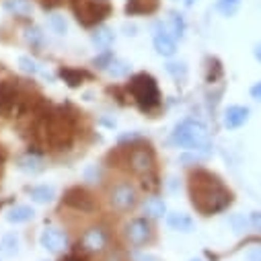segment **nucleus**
Here are the masks:
<instances>
[{"label":"nucleus","mask_w":261,"mask_h":261,"mask_svg":"<svg viewBox=\"0 0 261 261\" xmlns=\"http://www.w3.org/2000/svg\"><path fill=\"white\" fill-rule=\"evenodd\" d=\"M189 198L193 208L204 216H212L224 212L232 204L230 189L208 171H195L189 177Z\"/></svg>","instance_id":"nucleus-1"},{"label":"nucleus","mask_w":261,"mask_h":261,"mask_svg":"<svg viewBox=\"0 0 261 261\" xmlns=\"http://www.w3.org/2000/svg\"><path fill=\"white\" fill-rule=\"evenodd\" d=\"M171 142L185 150L210 154V150H208L210 148V132H208V125L200 119L187 117V119L179 121L171 134Z\"/></svg>","instance_id":"nucleus-2"},{"label":"nucleus","mask_w":261,"mask_h":261,"mask_svg":"<svg viewBox=\"0 0 261 261\" xmlns=\"http://www.w3.org/2000/svg\"><path fill=\"white\" fill-rule=\"evenodd\" d=\"M138 202H140L138 187L127 179H119V181L111 183L107 189V204L113 212L127 214L138 206Z\"/></svg>","instance_id":"nucleus-3"},{"label":"nucleus","mask_w":261,"mask_h":261,"mask_svg":"<svg viewBox=\"0 0 261 261\" xmlns=\"http://www.w3.org/2000/svg\"><path fill=\"white\" fill-rule=\"evenodd\" d=\"M129 93H132L134 101L138 103V107L142 111H152L161 105V93H159V85L156 81L142 72V74H136L132 81H129Z\"/></svg>","instance_id":"nucleus-4"},{"label":"nucleus","mask_w":261,"mask_h":261,"mask_svg":"<svg viewBox=\"0 0 261 261\" xmlns=\"http://www.w3.org/2000/svg\"><path fill=\"white\" fill-rule=\"evenodd\" d=\"M121 234H123L125 243L132 245V247H146L154 241V228H152L150 218H146V216L129 218L123 224Z\"/></svg>","instance_id":"nucleus-5"},{"label":"nucleus","mask_w":261,"mask_h":261,"mask_svg":"<svg viewBox=\"0 0 261 261\" xmlns=\"http://www.w3.org/2000/svg\"><path fill=\"white\" fill-rule=\"evenodd\" d=\"M79 245L85 253H93V255H101L109 251V232L105 226L101 224H93L89 228L83 230Z\"/></svg>","instance_id":"nucleus-6"},{"label":"nucleus","mask_w":261,"mask_h":261,"mask_svg":"<svg viewBox=\"0 0 261 261\" xmlns=\"http://www.w3.org/2000/svg\"><path fill=\"white\" fill-rule=\"evenodd\" d=\"M127 163H129V169L138 175H150L154 171V154L148 146H138V148H132L127 156Z\"/></svg>","instance_id":"nucleus-7"},{"label":"nucleus","mask_w":261,"mask_h":261,"mask_svg":"<svg viewBox=\"0 0 261 261\" xmlns=\"http://www.w3.org/2000/svg\"><path fill=\"white\" fill-rule=\"evenodd\" d=\"M152 45L154 51L163 58H173L177 54V41L175 37L167 31V23H156L154 25V37H152Z\"/></svg>","instance_id":"nucleus-8"},{"label":"nucleus","mask_w":261,"mask_h":261,"mask_svg":"<svg viewBox=\"0 0 261 261\" xmlns=\"http://www.w3.org/2000/svg\"><path fill=\"white\" fill-rule=\"evenodd\" d=\"M39 245L47 251V253H62L68 245V237L62 228L56 226H47L45 230H41L39 234Z\"/></svg>","instance_id":"nucleus-9"},{"label":"nucleus","mask_w":261,"mask_h":261,"mask_svg":"<svg viewBox=\"0 0 261 261\" xmlns=\"http://www.w3.org/2000/svg\"><path fill=\"white\" fill-rule=\"evenodd\" d=\"M251 117V109L245 105H228L222 115V123L226 129H239L243 127Z\"/></svg>","instance_id":"nucleus-10"},{"label":"nucleus","mask_w":261,"mask_h":261,"mask_svg":"<svg viewBox=\"0 0 261 261\" xmlns=\"http://www.w3.org/2000/svg\"><path fill=\"white\" fill-rule=\"evenodd\" d=\"M167 226H169L171 230H175V232L187 234V232H193L195 222H193V218H191L189 214H185V212H171V214H167Z\"/></svg>","instance_id":"nucleus-11"},{"label":"nucleus","mask_w":261,"mask_h":261,"mask_svg":"<svg viewBox=\"0 0 261 261\" xmlns=\"http://www.w3.org/2000/svg\"><path fill=\"white\" fill-rule=\"evenodd\" d=\"M91 41H93L95 47H99L103 51V49H109L111 47V43L115 41V33L107 25H97L93 29V33H91Z\"/></svg>","instance_id":"nucleus-12"},{"label":"nucleus","mask_w":261,"mask_h":261,"mask_svg":"<svg viewBox=\"0 0 261 261\" xmlns=\"http://www.w3.org/2000/svg\"><path fill=\"white\" fill-rule=\"evenodd\" d=\"M142 212H144L146 218L159 220V218L167 216V204H165V200H161V198H156V195H152V198H148V200L142 204Z\"/></svg>","instance_id":"nucleus-13"},{"label":"nucleus","mask_w":261,"mask_h":261,"mask_svg":"<svg viewBox=\"0 0 261 261\" xmlns=\"http://www.w3.org/2000/svg\"><path fill=\"white\" fill-rule=\"evenodd\" d=\"M35 216V210L31 206H25V204H19V206H13L9 212H7V220L11 224H25L29 220H33Z\"/></svg>","instance_id":"nucleus-14"},{"label":"nucleus","mask_w":261,"mask_h":261,"mask_svg":"<svg viewBox=\"0 0 261 261\" xmlns=\"http://www.w3.org/2000/svg\"><path fill=\"white\" fill-rule=\"evenodd\" d=\"M167 31L175 37V39H183L185 33H187V23H185V17L181 13H169V19H167Z\"/></svg>","instance_id":"nucleus-15"},{"label":"nucleus","mask_w":261,"mask_h":261,"mask_svg":"<svg viewBox=\"0 0 261 261\" xmlns=\"http://www.w3.org/2000/svg\"><path fill=\"white\" fill-rule=\"evenodd\" d=\"M29 195L35 204H51L56 200V189L51 185H35L29 187Z\"/></svg>","instance_id":"nucleus-16"},{"label":"nucleus","mask_w":261,"mask_h":261,"mask_svg":"<svg viewBox=\"0 0 261 261\" xmlns=\"http://www.w3.org/2000/svg\"><path fill=\"white\" fill-rule=\"evenodd\" d=\"M19 251H21L19 234L7 232L3 239H0V253H3L5 257H15V255H19Z\"/></svg>","instance_id":"nucleus-17"},{"label":"nucleus","mask_w":261,"mask_h":261,"mask_svg":"<svg viewBox=\"0 0 261 261\" xmlns=\"http://www.w3.org/2000/svg\"><path fill=\"white\" fill-rule=\"evenodd\" d=\"M105 72L111 76V79H125L129 72H132V66L125 62V60H119V58H113L111 64L105 68Z\"/></svg>","instance_id":"nucleus-18"},{"label":"nucleus","mask_w":261,"mask_h":261,"mask_svg":"<svg viewBox=\"0 0 261 261\" xmlns=\"http://www.w3.org/2000/svg\"><path fill=\"white\" fill-rule=\"evenodd\" d=\"M5 9L17 17H27L33 11L31 0H5Z\"/></svg>","instance_id":"nucleus-19"},{"label":"nucleus","mask_w":261,"mask_h":261,"mask_svg":"<svg viewBox=\"0 0 261 261\" xmlns=\"http://www.w3.org/2000/svg\"><path fill=\"white\" fill-rule=\"evenodd\" d=\"M19 66H21V70H23L25 74H31V76L43 74V76H47V74H45V70H43V66H41V64H39L35 58L21 56V58H19Z\"/></svg>","instance_id":"nucleus-20"},{"label":"nucleus","mask_w":261,"mask_h":261,"mask_svg":"<svg viewBox=\"0 0 261 261\" xmlns=\"http://www.w3.org/2000/svg\"><path fill=\"white\" fill-rule=\"evenodd\" d=\"M74 193H76V200L74 198H66V202L70 204V206H74L76 210H83V212H87V210H91L93 208V198L87 193V191H83V189H74Z\"/></svg>","instance_id":"nucleus-21"},{"label":"nucleus","mask_w":261,"mask_h":261,"mask_svg":"<svg viewBox=\"0 0 261 261\" xmlns=\"http://www.w3.org/2000/svg\"><path fill=\"white\" fill-rule=\"evenodd\" d=\"M165 68L173 76V81H177V83H183L187 79V64L183 60H171V62H167Z\"/></svg>","instance_id":"nucleus-22"},{"label":"nucleus","mask_w":261,"mask_h":261,"mask_svg":"<svg viewBox=\"0 0 261 261\" xmlns=\"http://www.w3.org/2000/svg\"><path fill=\"white\" fill-rule=\"evenodd\" d=\"M19 169L21 171H25V173H39L41 169H43V165H41V159L39 156H35V154H25L23 159H19Z\"/></svg>","instance_id":"nucleus-23"},{"label":"nucleus","mask_w":261,"mask_h":261,"mask_svg":"<svg viewBox=\"0 0 261 261\" xmlns=\"http://www.w3.org/2000/svg\"><path fill=\"white\" fill-rule=\"evenodd\" d=\"M47 21H49V27H51L54 33H58V35H66L68 33V21H66V17H64V15L51 13Z\"/></svg>","instance_id":"nucleus-24"},{"label":"nucleus","mask_w":261,"mask_h":261,"mask_svg":"<svg viewBox=\"0 0 261 261\" xmlns=\"http://www.w3.org/2000/svg\"><path fill=\"white\" fill-rule=\"evenodd\" d=\"M216 9L224 17H234L239 13V9H241V0H218Z\"/></svg>","instance_id":"nucleus-25"},{"label":"nucleus","mask_w":261,"mask_h":261,"mask_svg":"<svg viewBox=\"0 0 261 261\" xmlns=\"http://www.w3.org/2000/svg\"><path fill=\"white\" fill-rule=\"evenodd\" d=\"M228 224L232 226V230H234L237 234H243V232H247V228H251L249 218H245L243 214H232V216L228 218Z\"/></svg>","instance_id":"nucleus-26"},{"label":"nucleus","mask_w":261,"mask_h":261,"mask_svg":"<svg viewBox=\"0 0 261 261\" xmlns=\"http://www.w3.org/2000/svg\"><path fill=\"white\" fill-rule=\"evenodd\" d=\"M113 58H115V56H113L109 49H103V51H101V54H99V56L93 60V66H95V68L105 70V68L109 66V64H111V60H113Z\"/></svg>","instance_id":"nucleus-27"},{"label":"nucleus","mask_w":261,"mask_h":261,"mask_svg":"<svg viewBox=\"0 0 261 261\" xmlns=\"http://www.w3.org/2000/svg\"><path fill=\"white\" fill-rule=\"evenodd\" d=\"M60 74H62V79L66 81L70 87H79V85H81V81H83L81 72H76V70H70V68H64Z\"/></svg>","instance_id":"nucleus-28"},{"label":"nucleus","mask_w":261,"mask_h":261,"mask_svg":"<svg viewBox=\"0 0 261 261\" xmlns=\"http://www.w3.org/2000/svg\"><path fill=\"white\" fill-rule=\"evenodd\" d=\"M25 39H27V43H31L33 47H39V45L43 43V33H41L37 27H33V29H27Z\"/></svg>","instance_id":"nucleus-29"},{"label":"nucleus","mask_w":261,"mask_h":261,"mask_svg":"<svg viewBox=\"0 0 261 261\" xmlns=\"http://www.w3.org/2000/svg\"><path fill=\"white\" fill-rule=\"evenodd\" d=\"M249 222H251V228H253L255 232H259V234H261V212H251Z\"/></svg>","instance_id":"nucleus-30"},{"label":"nucleus","mask_w":261,"mask_h":261,"mask_svg":"<svg viewBox=\"0 0 261 261\" xmlns=\"http://www.w3.org/2000/svg\"><path fill=\"white\" fill-rule=\"evenodd\" d=\"M247 261H261V245H257V247H251L249 251H247Z\"/></svg>","instance_id":"nucleus-31"},{"label":"nucleus","mask_w":261,"mask_h":261,"mask_svg":"<svg viewBox=\"0 0 261 261\" xmlns=\"http://www.w3.org/2000/svg\"><path fill=\"white\" fill-rule=\"evenodd\" d=\"M249 93H251V97H253L255 101H261V81H257V83L251 87Z\"/></svg>","instance_id":"nucleus-32"},{"label":"nucleus","mask_w":261,"mask_h":261,"mask_svg":"<svg viewBox=\"0 0 261 261\" xmlns=\"http://www.w3.org/2000/svg\"><path fill=\"white\" fill-rule=\"evenodd\" d=\"M134 261H159V257H154L150 253H138V255H134Z\"/></svg>","instance_id":"nucleus-33"},{"label":"nucleus","mask_w":261,"mask_h":261,"mask_svg":"<svg viewBox=\"0 0 261 261\" xmlns=\"http://www.w3.org/2000/svg\"><path fill=\"white\" fill-rule=\"evenodd\" d=\"M253 56H255V60L261 64V41L255 43V47H253Z\"/></svg>","instance_id":"nucleus-34"},{"label":"nucleus","mask_w":261,"mask_h":261,"mask_svg":"<svg viewBox=\"0 0 261 261\" xmlns=\"http://www.w3.org/2000/svg\"><path fill=\"white\" fill-rule=\"evenodd\" d=\"M123 31H125V35H132V37L136 35V27H134V25H132V27L125 25V27H123Z\"/></svg>","instance_id":"nucleus-35"},{"label":"nucleus","mask_w":261,"mask_h":261,"mask_svg":"<svg viewBox=\"0 0 261 261\" xmlns=\"http://www.w3.org/2000/svg\"><path fill=\"white\" fill-rule=\"evenodd\" d=\"M193 3H195V0H183V5H185V7H193Z\"/></svg>","instance_id":"nucleus-36"},{"label":"nucleus","mask_w":261,"mask_h":261,"mask_svg":"<svg viewBox=\"0 0 261 261\" xmlns=\"http://www.w3.org/2000/svg\"><path fill=\"white\" fill-rule=\"evenodd\" d=\"M189 261H202V259H200V257H193V259H189Z\"/></svg>","instance_id":"nucleus-37"}]
</instances>
